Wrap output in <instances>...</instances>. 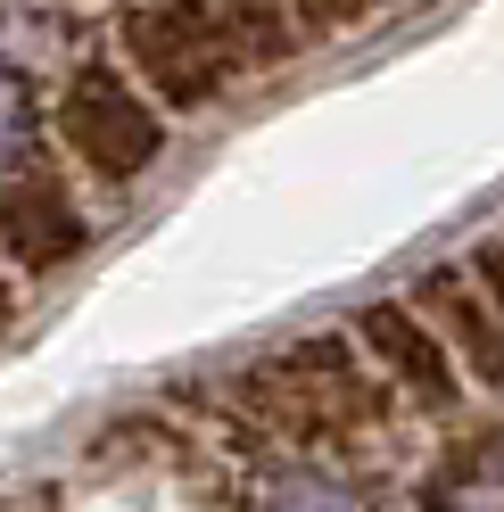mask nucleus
I'll return each mask as SVG.
<instances>
[{"label":"nucleus","mask_w":504,"mask_h":512,"mask_svg":"<svg viewBox=\"0 0 504 512\" xmlns=\"http://www.w3.org/2000/svg\"><path fill=\"white\" fill-rule=\"evenodd\" d=\"M463 273H471V290H480V298L504 314V232L471 240V248H463Z\"/></svg>","instance_id":"10"},{"label":"nucleus","mask_w":504,"mask_h":512,"mask_svg":"<svg viewBox=\"0 0 504 512\" xmlns=\"http://www.w3.org/2000/svg\"><path fill=\"white\" fill-rule=\"evenodd\" d=\"M116 58L157 116H207L248 75L215 0H133L116 17Z\"/></svg>","instance_id":"1"},{"label":"nucleus","mask_w":504,"mask_h":512,"mask_svg":"<svg viewBox=\"0 0 504 512\" xmlns=\"http://www.w3.org/2000/svg\"><path fill=\"white\" fill-rule=\"evenodd\" d=\"M414 314L447 339V356L463 372V389H480V397H504V314L471 290V273H463V256L455 265H430L414 281Z\"/></svg>","instance_id":"6"},{"label":"nucleus","mask_w":504,"mask_h":512,"mask_svg":"<svg viewBox=\"0 0 504 512\" xmlns=\"http://www.w3.org/2000/svg\"><path fill=\"white\" fill-rule=\"evenodd\" d=\"M265 512H364V504L331 463H290V471H273Z\"/></svg>","instance_id":"7"},{"label":"nucleus","mask_w":504,"mask_h":512,"mask_svg":"<svg viewBox=\"0 0 504 512\" xmlns=\"http://www.w3.org/2000/svg\"><path fill=\"white\" fill-rule=\"evenodd\" d=\"M488 471H496V479H504V438H496V463H488Z\"/></svg>","instance_id":"13"},{"label":"nucleus","mask_w":504,"mask_h":512,"mask_svg":"<svg viewBox=\"0 0 504 512\" xmlns=\"http://www.w3.org/2000/svg\"><path fill=\"white\" fill-rule=\"evenodd\" d=\"M34 166V108H25V83L0 75V182Z\"/></svg>","instance_id":"8"},{"label":"nucleus","mask_w":504,"mask_h":512,"mask_svg":"<svg viewBox=\"0 0 504 512\" xmlns=\"http://www.w3.org/2000/svg\"><path fill=\"white\" fill-rule=\"evenodd\" d=\"M17 323V281H9V265H0V331Z\"/></svg>","instance_id":"12"},{"label":"nucleus","mask_w":504,"mask_h":512,"mask_svg":"<svg viewBox=\"0 0 504 512\" xmlns=\"http://www.w3.org/2000/svg\"><path fill=\"white\" fill-rule=\"evenodd\" d=\"M58 149L75 157L83 182L100 190H133L157 157H166V116L141 100V83L108 67V58H83L58 91Z\"/></svg>","instance_id":"3"},{"label":"nucleus","mask_w":504,"mask_h":512,"mask_svg":"<svg viewBox=\"0 0 504 512\" xmlns=\"http://www.w3.org/2000/svg\"><path fill=\"white\" fill-rule=\"evenodd\" d=\"M348 339L364 347V364L381 372V389L397 397V413H422V422H455V413H463L471 389H463V372H455V356H447V339L414 314V298H372V306H356Z\"/></svg>","instance_id":"4"},{"label":"nucleus","mask_w":504,"mask_h":512,"mask_svg":"<svg viewBox=\"0 0 504 512\" xmlns=\"http://www.w3.org/2000/svg\"><path fill=\"white\" fill-rule=\"evenodd\" d=\"M281 9H290V25L314 42V34H348V25H364L381 0H281Z\"/></svg>","instance_id":"9"},{"label":"nucleus","mask_w":504,"mask_h":512,"mask_svg":"<svg viewBox=\"0 0 504 512\" xmlns=\"http://www.w3.org/2000/svg\"><path fill=\"white\" fill-rule=\"evenodd\" d=\"M248 397H265V422L290 438H364L397 422V397L381 389V372L364 364V347L348 331H314L290 356H273L265 372L240 380Z\"/></svg>","instance_id":"2"},{"label":"nucleus","mask_w":504,"mask_h":512,"mask_svg":"<svg viewBox=\"0 0 504 512\" xmlns=\"http://www.w3.org/2000/svg\"><path fill=\"white\" fill-rule=\"evenodd\" d=\"M91 248V215L75 207V190L58 166H25L0 182V265L9 273H58Z\"/></svg>","instance_id":"5"},{"label":"nucleus","mask_w":504,"mask_h":512,"mask_svg":"<svg viewBox=\"0 0 504 512\" xmlns=\"http://www.w3.org/2000/svg\"><path fill=\"white\" fill-rule=\"evenodd\" d=\"M447 512H504V479L480 471V479H463V488L447 496Z\"/></svg>","instance_id":"11"}]
</instances>
